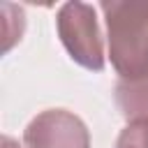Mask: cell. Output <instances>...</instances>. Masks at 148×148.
I'll return each instance as SVG.
<instances>
[{
	"label": "cell",
	"mask_w": 148,
	"mask_h": 148,
	"mask_svg": "<svg viewBox=\"0 0 148 148\" xmlns=\"http://www.w3.org/2000/svg\"><path fill=\"white\" fill-rule=\"evenodd\" d=\"M116 148H148V120L127 123L118 134Z\"/></svg>",
	"instance_id": "obj_5"
},
{
	"label": "cell",
	"mask_w": 148,
	"mask_h": 148,
	"mask_svg": "<svg viewBox=\"0 0 148 148\" xmlns=\"http://www.w3.org/2000/svg\"><path fill=\"white\" fill-rule=\"evenodd\" d=\"M23 148H90V134L76 113L46 109L23 130Z\"/></svg>",
	"instance_id": "obj_3"
},
{
	"label": "cell",
	"mask_w": 148,
	"mask_h": 148,
	"mask_svg": "<svg viewBox=\"0 0 148 148\" xmlns=\"http://www.w3.org/2000/svg\"><path fill=\"white\" fill-rule=\"evenodd\" d=\"M56 28L62 46L67 49L69 58L90 69L99 72L104 69V42L97 23L95 7L88 2H65L58 9L56 16Z\"/></svg>",
	"instance_id": "obj_2"
},
{
	"label": "cell",
	"mask_w": 148,
	"mask_h": 148,
	"mask_svg": "<svg viewBox=\"0 0 148 148\" xmlns=\"http://www.w3.org/2000/svg\"><path fill=\"white\" fill-rule=\"evenodd\" d=\"M109 58L120 79H139L148 60V0L102 2Z\"/></svg>",
	"instance_id": "obj_1"
},
{
	"label": "cell",
	"mask_w": 148,
	"mask_h": 148,
	"mask_svg": "<svg viewBox=\"0 0 148 148\" xmlns=\"http://www.w3.org/2000/svg\"><path fill=\"white\" fill-rule=\"evenodd\" d=\"M116 104L127 123L148 120V60L139 79H118L116 83Z\"/></svg>",
	"instance_id": "obj_4"
},
{
	"label": "cell",
	"mask_w": 148,
	"mask_h": 148,
	"mask_svg": "<svg viewBox=\"0 0 148 148\" xmlns=\"http://www.w3.org/2000/svg\"><path fill=\"white\" fill-rule=\"evenodd\" d=\"M2 148H18V146H16L9 136H2Z\"/></svg>",
	"instance_id": "obj_6"
}]
</instances>
